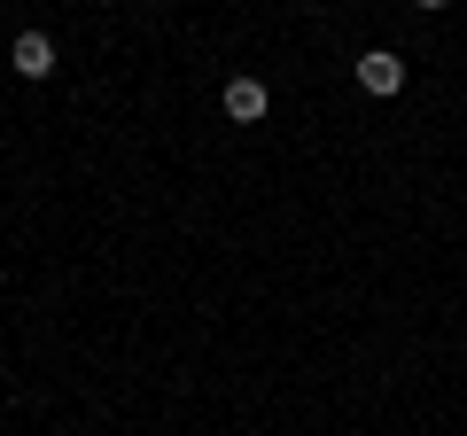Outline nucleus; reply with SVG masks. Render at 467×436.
I'll return each instance as SVG.
<instances>
[{
    "label": "nucleus",
    "instance_id": "obj_2",
    "mask_svg": "<svg viewBox=\"0 0 467 436\" xmlns=\"http://www.w3.org/2000/svg\"><path fill=\"white\" fill-rule=\"evenodd\" d=\"M8 63H16V78H47V70H55V39L47 32H16Z\"/></svg>",
    "mask_w": 467,
    "mask_h": 436
},
{
    "label": "nucleus",
    "instance_id": "obj_1",
    "mask_svg": "<svg viewBox=\"0 0 467 436\" xmlns=\"http://www.w3.org/2000/svg\"><path fill=\"white\" fill-rule=\"evenodd\" d=\"M358 86H367V94H398V86H405V55L367 47V55H358Z\"/></svg>",
    "mask_w": 467,
    "mask_h": 436
},
{
    "label": "nucleus",
    "instance_id": "obj_4",
    "mask_svg": "<svg viewBox=\"0 0 467 436\" xmlns=\"http://www.w3.org/2000/svg\"><path fill=\"white\" fill-rule=\"evenodd\" d=\"M413 8H451V0H413Z\"/></svg>",
    "mask_w": 467,
    "mask_h": 436
},
{
    "label": "nucleus",
    "instance_id": "obj_3",
    "mask_svg": "<svg viewBox=\"0 0 467 436\" xmlns=\"http://www.w3.org/2000/svg\"><path fill=\"white\" fill-rule=\"evenodd\" d=\"M226 118L234 125H257V118H265V78H226Z\"/></svg>",
    "mask_w": 467,
    "mask_h": 436
}]
</instances>
